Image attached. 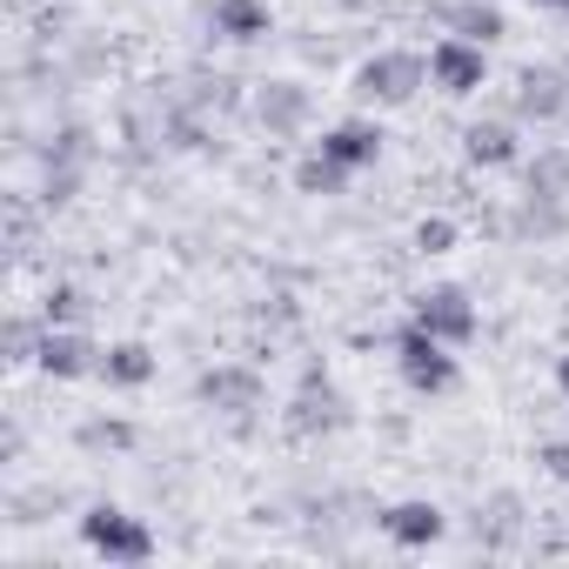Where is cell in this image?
<instances>
[{"instance_id":"obj_1","label":"cell","mask_w":569,"mask_h":569,"mask_svg":"<svg viewBox=\"0 0 569 569\" xmlns=\"http://www.w3.org/2000/svg\"><path fill=\"white\" fill-rule=\"evenodd\" d=\"M81 542L101 556V562H154V529L141 522V516H128V509H114V502H94L88 516H81Z\"/></svg>"},{"instance_id":"obj_2","label":"cell","mask_w":569,"mask_h":569,"mask_svg":"<svg viewBox=\"0 0 569 569\" xmlns=\"http://www.w3.org/2000/svg\"><path fill=\"white\" fill-rule=\"evenodd\" d=\"M429 81V54H409V48H382L356 68V94L376 101V108H402L416 101V88Z\"/></svg>"},{"instance_id":"obj_3","label":"cell","mask_w":569,"mask_h":569,"mask_svg":"<svg viewBox=\"0 0 569 569\" xmlns=\"http://www.w3.org/2000/svg\"><path fill=\"white\" fill-rule=\"evenodd\" d=\"M396 369H402V382L416 389V396H449L456 382H462V369H456V349L449 342H436L429 329H402L396 336Z\"/></svg>"},{"instance_id":"obj_4","label":"cell","mask_w":569,"mask_h":569,"mask_svg":"<svg viewBox=\"0 0 569 569\" xmlns=\"http://www.w3.org/2000/svg\"><path fill=\"white\" fill-rule=\"evenodd\" d=\"M409 322H416V329H429V336H436V342H449V349H469V342H476V329H482V316H476L469 289H456V281H442V289H422V296H416V309H409Z\"/></svg>"},{"instance_id":"obj_5","label":"cell","mask_w":569,"mask_h":569,"mask_svg":"<svg viewBox=\"0 0 569 569\" xmlns=\"http://www.w3.org/2000/svg\"><path fill=\"white\" fill-rule=\"evenodd\" d=\"M429 81H436L449 101L476 94V88L489 81V48H476V41H462V34H442V41L429 48Z\"/></svg>"},{"instance_id":"obj_6","label":"cell","mask_w":569,"mask_h":569,"mask_svg":"<svg viewBox=\"0 0 569 569\" xmlns=\"http://www.w3.org/2000/svg\"><path fill=\"white\" fill-rule=\"evenodd\" d=\"M34 369H41V376H54V382H81V376H101V349H94L81 329H54V322H48Z\"/></svg>"},{"instance_id":"obj_7","label":"cell","mask_w":569,"mask_h":569,"mask_svg":"<svg viewBox=\"0 0 569 569\" xmlns=\"http://www.w3.org/2000/svg\"><path fill=\"white\" fill-rule=\"evenodd\" d=\"M509 108H516V121H536V128L542 121H562L569 114V74L562 68H522Z\"/></svg>"},{"instance_id":"obj_8","label":"cell","mask_w":569,"mask_h":569,"mask_svg":"<svg viewBox=\"0 0 569 569\" xmlns=\"http://www.w3.org/2000/svg\"><path fill=\"white\" fill-rule=\"evenodd\" d=\"M194 396L214 402V409H228V416H241V409H261V376L241 369V362H214V369H201Z\"/></svg>"},{"instance_id":"obj_9","label":"cell","mask_w":569,"mask_h":569,"mask_svg":"<svg viewBox=\"0 0 569 569\" xmlns=\"http://www.w3.org/2000/svg\"><path fill=\"white\" fill-rule=\"evenodd\" d=\"M442 529H449V516L436 502H389L382 509V536L396 549H429V542H442Z\"/></svg>"},{"instance_id":"obj_10","label":"cell","mask_w":569,"mask_h":569,"mask_svg":"<svg viewBox=\"0 0 569 569\" xmlns=\"http://www.w3.org/2000/svg\"><path fill=\"white\" fill-rule=\"evenodd\" d=\"M254 121L268 128V134H302L309 128V88H296V81H268L261 94H254Z\"/></svg>"},{"instance_id":"obj_11","label":"cell","mask_w":569,"mask_h":569,"mask_svg":"<svg viewBox=\"0 0 569 569\" xmlns=\"http://www.w3.org/2000/svg\"><path fill=\"white\" fill-rule=\"evenodd\" d=\"M316 148H322L329 161H342L349 174H362V168H376V161H382V128H376V121H336Z\"/></svg>"},{"instance_id":"obj_12","label":"cell","mask_w":569,"mask_h":569,"mask_svg":"<svg viewBox=\"0 0 569 569\" xmlns=\"http://www.w3.org/2000/svg\"><path fill=\"white\" fill-rule=\"evenodd\" d=\"M349 422V409H342V396L329 389V376H309L302 382V396H296V409H289V436H329V429H342Z\"/></svg>"},{"instance_id":"obj_13","label":"cell","mask_w":569,"mask_h":569,"mask_svg":"<svg viewBox=\"0 0 569 569\" xmlns=\"http://www.w3.org/2000/svg\"><path fill=\"white\" fill-rule=\"evenodd\" d=\"M208 28L221 34V41H268L274 34V14H268V0H214L208 8Z\"/></svg>"},{"instance_id":"obj_14","label":"cell","mask_w":569,"mask_h":569,"mask_svg":"<svg viewBox=\"0 0 569 569\" xmlns=\"http://www.w3.org/2000/svg\"><path fill=\"white\" fill-rule=\"evenodd\" d=\"M462 154H469L476 168H509V161L522 154L516 121H469V128H462Z\"/></svg>"},{"instance_id":"obj_15","label":"cell","mask_w":569,"mask_h":569,"mask_svg":"<svg viewBox=\"0 0 569 569\" xmlns=\"http://www.w3.org/2000/svg\"><path fill=\"white\" fill-rule=\"evenodd\" d=\"M101 382H108V389H148V382H154V349H148V342H114V349H101Z\"/></svg>"},{"instance_id":"obj_16","label":"cell","mask_w":569,"mask_h":569,"mask_svg":"<svg viewBox=\"0 0 569 569\" xmlns=\"http://www.w3.org/2000/svg\"><path fill=\"white\" fill-rule=\"evenodd\" d=\"M449 34H462V41L489 48V41H502V34H509V21H502V8H489V0H456V8H449Z\"/></svg>"},{"instance_id":"obj_17","label":"cell","mask_w":569,"mask_h":569,"mask_svg":"<svg viewBox=\"0 0 569 569\" xmlns=\"http://www.w3.org/2000/svg\"><path fill=\"white\" fill-rule=\"evenodd\" d=\"M296 188H302V194H342V188H349V168L329 161L322 148H309V154L296 161Z\"/></svg>"},{"instance_id":"obj_18","label":"cell","mask_w":569,"mask_h":569,"mask_svg":"<svg viewBox=\"0 0 569 569\" xmlns=\"http://www.w3.org/2000/svg\"><path fill=\"white\" fill-rule=\"evenodd\" d=\"M529 194H536V201H556V194H569V154H562V148L529 161Z\"/></svg>"},{"instance_id":"obj_19","label":"cell","mask_w":569,"mask_h":569,"mask_svg":"<svg viewBox=\"0 0 569 569\" xmlns=\"http://www.w3.org/2000/svg\"><path fill=\"white\" fill-rule=\"evenodd\" d=\"M88 316V296L74 289V281H54L48 289V302H41V322H54V329H74Z\"/></svg>"},{"instance_id":"obj_20","label":"cell","mask_w":569,"mask_h":569,"mask_svg":"<svg viewBox=\"0 0 569 569\" xmlns=\"http://www.w3.org/2000/svg\"><path fill=\"white\" fill-rule=\"evenodd\" d=\"M141 429L134 422H81V449H134Z\"/></svg>"},{"instance_id":"obj_21","label":"cell","mask_w":569,"mask_h":569,"mask_svg":"<svg viewBox=\"0 0 569 569\" xmlns=\"http://www.w3.org/2000/svg\"><path fill=\"white\" fill-rule=\"evenodd\" d=\"M416 248H422V254H449V248H456V221H449V214L416 221Z\"/></svg>"},{"instance_id":"obj_22","label":"cell","mask_w":569,"mask_h":569,"mask_svg":"<svg viewBox=\"0 0 569 569\" xmlns=\"http://www.w3.org/2000/svg\"><path fill=\"white\" fill-rule=\"evenodd\" d=\"M542 469H549L556 482H569V442H542Z\"/></svg>"},{"instance_id":"obj_23","label":"cell","mask_w":569,"mask_h":569,"mask_svg":"<svg viewBox=\"0 0 569 569\" xmlns=\"http://www.w3.org/2000/svg\"><path fill=\"white\" fill-rule=\"evenodd\" d=\"M556 382H562V396H569V356H562V362H556Z\"/></svg>"},{"instance_id":"obj_24","label":"cell","mask_w":569,"mask_h":569,"mask_svg":"<svg viewBox=\"0 0 569 569\" xmlns=\"http://www.w3.org/2000/svg\"><path fill=\"white\" fill-rule=\"evenodd\" d=\"M536 8H569V0H536Z\"/></svg>"}]
</instances>
